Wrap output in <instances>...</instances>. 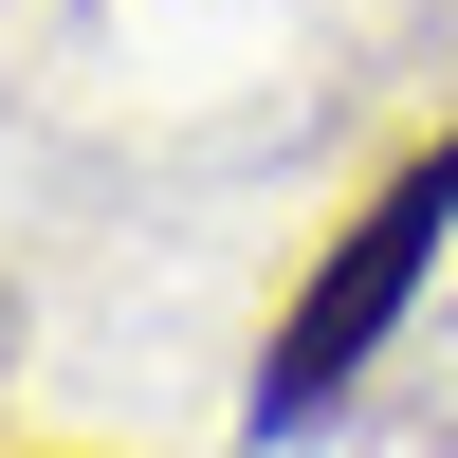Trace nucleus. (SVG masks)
Returning <instances> with one entry per match:
<instances>
[{
  "label": "nucleus",
  "instance_id": "nucleus-1",
  "mask_svg": "<svg viewBox=\"0 0 458 458\" xmlns=\"http://www.w3.org/2000/svg\"><path fill=\"white\" fill-rule=\"evenodd\" d=\"M440 239H458V147H422V165H386V183L349 202V239H330L312 276H293V312H276V349H257V403H239V422H257V440L330 422V403L367 386V349H386V330L422 312Z\"/></svg>",
  "mask_w": 458,
  "mask_h": 458
}]
</instances>
